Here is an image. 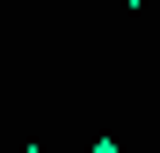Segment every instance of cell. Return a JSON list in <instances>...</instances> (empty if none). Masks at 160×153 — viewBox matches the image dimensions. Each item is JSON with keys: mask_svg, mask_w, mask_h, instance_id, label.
Masks as SVG:
<instances>
[{"mask_svg": "<svg viewBox=\"0 0 160 153\" xmlns=\"http://www.w3.org/2000/svg\"><path fill=\"white\" fill-rule=\"evenodd\" d=\"M88 153H124V146H117V139H95V146H88Z\"/></svg>", "mask_w": 160, "mask_h": 153, "instance_id": "6da1fadb", "label": "cell"}, {"mask_svg": "<svg viewBox=\"0 0 160 153\" xmlns=\"http://www.w3.org/2000/svg\"><path fill=\"white\" fill-rule=\"evenodd\" d=\"M124 8H146V0H124Z\"/></svg>", "mask_w": 160, "mask_h": 153, "instance_id": "7a4b0ae2", "label": "cell"}, {"mask_svg": "<svg viewBox=\"0 0 160 153\" xmlns=\"http://www.w3.org/2000/svg\"><path fill=\"white\" fill-rule=\"evenodd\" d=\"M22 153H44V146H22Z\"/></svg>", "mask_w": 160, "mask_h": 153, "instance_id": "3957f363", "label": "cell"}]
</instances>
